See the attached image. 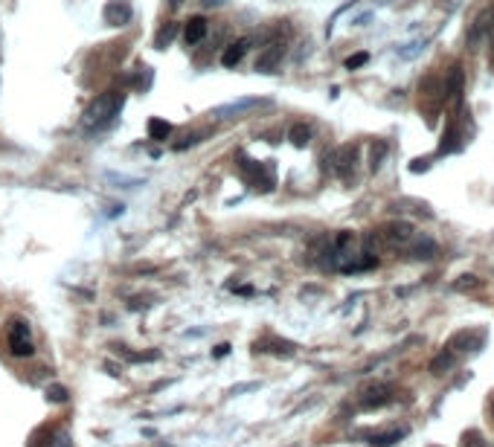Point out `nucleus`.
Masks as SVG:
<instances>
[{"label": "nucleus", "mask_w": 494, "mask_h": 447, "mask_svg": "<svg viewBox=\"0 0 494 447\" xmlns=\"http://www.w3.org/2000/svg\"><path fill=\"white\" fill-rule=\"evenodd\" d=\"M122 111V96L117 90H108V93H99L93 102L88 105L85 117H81V125L96 131V128H105L117 120V113Z\"/></svg>", "instance_id": "obj_1"}, {"label": "nucleus", "mask_w": 494, "mask_h": 447, "mask_svg": "<svg viewBox=\"0 0 494 447\" xmlns=\"http://www.w3.org/2000/svg\"><path fill=\"white\" fill-rule=\"evenodd\" d=\"M236 165H239V174H241V180H244L247 186H253L259 192H271L276 186V180H273L268 165H262L259 160H250L244 152L236 154Z\"/></svg>", "instance_id": "obj_2"}, {"label": "nucleus", "mask_w": 494, "mask_h": 447, "mask_svg": "<svg viewBox=\"0 0 494 447\" xmlns=\"http://www.w3.org/2000/svg\"><path fill=\"white\" fill-rule=\"evenodd\" d=\"M9 349L15 357H29L35 352V346H32V334H29V325L24 320H15L9 325Z\"/></svg>", "instance_id": "obj_3"}, {"label": "nucleus", "mask_w": 494, "mask_h": 447, "mask_svg": "<svg viewBox=\"0 0 494 447\" xmlns=\"http://www.w3.org/2000/svg\"><path fill=\"white\" fill-rule=\"evenodd\" d=\"M390 395H392V389H390V384H381V380H372V384H367L364 389H360V407L364 409H375V407H384L387 401H390Z\"/></svg>", "instance_id": "obj_4"}, {"label": "nucleus", "mask_w": 494, "mask_h": 447, "mask_svg": "<svg viewBox=\"0 0 494 447\" xmlns=\"http://www.w3.org/2000/svg\"><path fill=\"white\" fill-rule=\"evenodd\" d=\"M282 56H285V44L282 41H271L256 58V73H273L279 64H282Z\"/></svg>", "instance_id": "obj_5"}, {"label": "nucleus", "mask_w": 494, "mask_h": 447, "mask_svg": "<svg viewBox=\"0 0 494 447\" xmlns=\"http://www.w3.org/2000/svg\"><path fill=\"white\" fill-rule=\"evenodd\" d=\"M134 18V6L128 0H108L105 6V24L108 26H128Z\"/></svg>", "instance_id": "obj_6"}, {"label": "nucleus", "mask_w": 494, "mask_h": 447, "mask_svg": "<svg viewBox=\"0 0 494 447\" xmlns=\"http://www.w3.org/2000/svg\"><path fill=\"white\" fill-rule=\"evenodd\" d=\"M483 343H486V334L483 331H463V334H456L451 340L448 349L454 355H463V352H477V349H483Z\"/></svg>", "instance_id": "obj_7"}, {"label": "nucleus", "mask_w": 494, "mask_h": 447, "mask_svg": "<svg viewBox=\"0 0 494 447\" xmlns=\"http://www.w3.org/2000/svg\"><path fill=\"white\" fill-rule=\"evenodd\" d=\"M355 163H358V148H355V145L337 148L335 157H332V165H335V172H337L340 177H349V174L355 172Z\"/></svg>", "instance_id": "obj_8"}, {"label": "nucleus", "mask_w": 494, "mask_h": 447, "mask_svg": "<svg viewBox=\"0 0 494 447\" xmlns=\"http://www.w3.org/2000/svg\"><path fill=\"white\" fill-rule=\"evenodd\" d=\"M253 105H259V99L247 96V99H239V102H230V105H221L212 111V120H230V117H241V113H247Z\"/></svg>", "instance_id": "obj_9"}, {"label": "nucleus", "mask_w": 494, "mask_h": 447, "mask_svg": "<svg viewBox=\"0 0 494 447\" xmlns=\"http://www.w3.org/2000/svg\"><path fill=\"white\" fill-rule=\"evenodd\" d=\"M207 29H209V24H207V18H192L186 26H184V41L189 44V47H195V44H201L204 38H207Z\"/></svg>", "instance_id": "obj_10"}, {"label": "nucleus", "mask_w": 494, "mask_h": 447, "mask_svg": "<svg viewBox=\"0 0 494 447\" xmlns=\"http://www.w3.org/2000/svg\"><path fill=\"white\" fill-rule=\"evenodd\" d=\"M247 47H250V41H247V38H239V41H233V44H230V47L224 49V53H221V64H224V67H236V64L244 58Z\"/></svg>", "instance_id": "obj_11"}, {"label": "nucleus", "mask_w": 494, "mask_h": 447, "mask_svg": "<svg viewBox=\"0 0 494 447\" xmlns=\"http://www.w3.org/2000/svg\"><path fill=\"white\" fill-rule=\"evenodd\" d=\"M172 131H175V125L166 122V120H160V117L148 120V137H152V140H169Z\"/></svg>", "instance_id": "obj_12"}, {"label": "nucleus", "mask_w": 494, "mask_h": 447, "mask_svg": "<svg viewBox=\"0 0 494 447\" xmlns=\"http://www.w3.org/2000/svg\"><path fill=\"white\" fill-rule=\"evenodd\" d=\"M410 256H413V259H431V256H436V241L433 238H419L416 247H410Z\"/></svg>", "instance_id": "obj_13"}, {"label": "nucleus", "mask_w": 494, "mask_h": 447, "mask_svg": "<svg viewBox=\"0 0 494 447\" xmlns=\"http://www.w3.org/2000/svg\"><path fill=\"white\" fill-rule=\"evenodd\" d=\"M288 140H291V145H296V148H305V145L311 143V128H308V125H294V128L288 131Z\"/></svg>", "instance_id": "obj_14"}, {"label": "nucleus", "mask_w": 494, "mask_h": 447, "mask_svg": "<svg viewBox=\"0 0 494 447\" xmlns=\"http://www.w3.org/2000/svg\"><path fill=\"white\" fill-rule=\"evenodd\" d=\"M454 360H456V355H454L451 349H445V352H442V355H439V357L433 360V363H431V372H433V375H442V372H448V369L454 366Z\"/></svg>", "instance_id": "obj_15"}, {"label": "nucleus", "mask_w": 494, "mask_h": 447, "mask_svg": "<svg viewBox=\"0 0 494 447\" xmlns=\"http://www.w3.org/2000/svg\"><path fill=\"white\" fill-rule=\"evenodd\" d=\"M404 433H407V430H392V433L375 436V439H369V441H372V447H390V444H395L399 439H404Z\"/></svg>", "instance_id": "obj_16"}, {"label": "nucleus", "mask_w": 494, "mask_h": 447, "mask_svg": "<svg viewBox=\"0 0 494 447\" xmlns=\"http://www.w3.org/2000/svg\"><path fill=\"white\" fill-rule=\"evenodd\" d=\"M175 32H177V26L175 24H166L160 32H157V41H154V47L157 49H166L169 44H172V38H175Z\"/></svg>", "instance_id": "obj_17"}, {"label": "nucleus", "mask_w": 494, "mask_h": 447, "mask_svg": "<svg viewBox=\"0 0 494 447\" xmlns=\"http://www.w3.org/2000/svg\"><path fill=\"white\" fill-rule=\"evenodd\" d=\"M67 398H70L67 389L58 387V384H53V387L47 389V401H53V404H67Z\"/></svg>", "instance_id": "obj_18"}, {"label": "nucleus", "mask_w": 494, "mask_h": 447, "mask_svg": "<svg viewBox=\"0 0 494 447\" xmlns=\"http://www.w3.org/2000/svg\"><path fill=\"white\" fill-rule=\"evenodd\" d=\"M463 90V67H451V85H448V93L456 96Z\"/></svg>", "instance_id": "obj_19"}, {"label": "nucleus", "mask_w": 494, "mask_h": 447, "mask_svg": "<svg viewBox=\"0 0 494 447\" xmlns=\"http://www.w3.org/2000/svg\"><path fill=\"white\" fill-rule=\"evenodd\" d=\"M463 447H488L486 444V439L477 433V430H468V433L463 436Z\"/></svg>", "instance_id": "obj_20"}, {"label": "nucleus", "mask_w": 494, "mask_h": 447, "mask_svg": "<svg viewBox=\"0 0 494 447\" xmlns=\"http://www.w3.org/2000/svg\"><path fill=\"white\" fill-rule=\"evenodd\" d=\"M207 134H186L184 140H177L175 143V152H184V148H192V145H198V143H201Z\"/></svg>", "instance_id": "obj_21"}, {"label": "nucleus", "mask_w": 494, "mask_h": 447, "mask_svg": "<svg viewBox=\"0 0 494 447\" xmlns=\"http://www.w3.org/2000/svg\"><path fill=\"white\" fill-rule=\"evenodd\" d=\"M384 152H387V143H375V145H372V169H378V165H381Z\"/></svg>", "instance_id": "obj_22"}, {"label": "nucleus", "mask_w": 494, "mask_h": 447, "mask_svg": "<svg viewBox=\"0 0 494 447\" xmlns=\"http://www.w3.org/2000/svg\"><path fill=\"white\" fill-rule=\"evenodd\" d=\"M367 61H369L367 53H355V56H349V61H346V67H349V70H358L360 64H367Z\"/></svg>", "instance_id": "obj_23"}, {"label": "nucleus", "mask_w": 494, "mask_h": 447, "mask_svg": "<svg viewBox=\"0 0 494 447\" xmlns=\"http://www.w3.org/2000/svg\"><path fill=\"white\" fill-rule=\"evenodd\" d=\"M49 447H73V441H70V436H67V433H58L53 441H49Z\"/></svg>", "instance_id": "obj_24"}, {"label": "nucleus", "mask_w": 494, "mask_h": 447, "mask_svg": "<svg viewBox=\"0 0 494 447\" xmlns=\"http://www.w3.org/2000/svg\"><path fill=\"white\" fill-rule=\"evenodd\" d=\"M227 0H201V6L204 9H218V6H224Z\"/></svg>", "instance_id": "obj_25"}, {"label": "nucleus", "mask_w": 494, "mask_h": 447, "mask_svg": "<svg viewBox=\"0 0 494 447\" xmlns=\"http://www.w3.org/2000/svg\"><path fill=\"white\" fill-rule=\"evenodd\" d=\"M180 3H184V0H169V6H180Z\"/></svg>", "instance_id": "obj_26"}, {"label": "nucleus", "mask_w": 494, "mask_h": 447, "mask_svg": "<svg viewBox=\"0 0 494 447\" xmlns=\"http://www.w3.org/2000/svg\"><path fill=\"white\" fill-rule=\"evenodd\" d=\"M491 416H494V407H491Z\"/></svg>", "instance_id": "obj_27"}]
</instances>
